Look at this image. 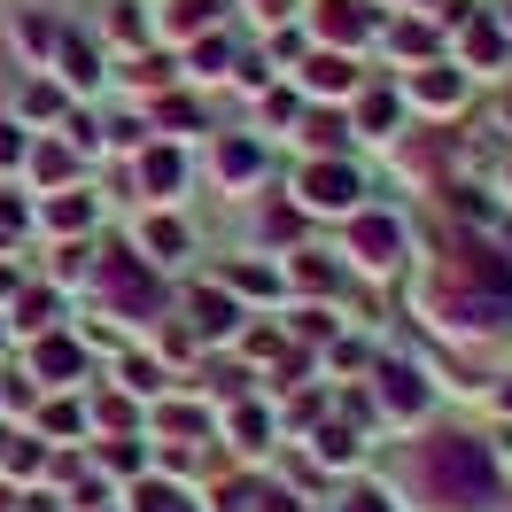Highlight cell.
Masks as SVG:
<instances>
[{
  "label": "cell",
  "mask_w": 512,
  "mask_h": 512,
  "mask_svg": "<svg viewBox=\"0 0 512 512\" xmlns=\"http://www.w3.org/2000/svg\"><path fill=\"white\" fill-rule=\"evenodd\" d=\"M280 435V412L264 404V396H241V404H225V443L241 450V458H264Z\"/></svg>",
  "instance_id": "obj_17"
},
{
  "label": "cell",
  "mask_w": 512,
  "mask_h": 512,
  "mask_svg": "<svg viewBox=\"0 0 512 512\" xmlns=\"http://www.w3.org/2000/svg\"><path fill=\"white\" fill-rule=\"evenodd\" d=\"M0 412H39V388H32V373L0 381Z\"/></svg>",
  "instance_id": "obj_46"
},
{
  "label": "cell",
  "mask_w": 512,
  "mask_h": 512,
  "mask_svg": "<svg viewBox=\"0 0 512 512\" xmlns=\"http://www.w3.org/2000/svg\"><path fill=\"white\" fill-rule=\"evenodd\" d=\"M381 39L396 47V55H404V63H435V55H443V39L427 32L419 16H396V24H381Z\"/></svg>",
  "instance_id": "obj_35"
},
{
  "label": "cell",
  "mask_w": 512,
  "mask_h": 512,
  "mask_svg": "<svg viewBox=\"0 0 512 512\" xmlns=\"http://www.w3.org/2000/svg\"><path fill=\"white\" fill-rule=\"evenodd\" d=\"M148 32H156V16H140V0H117V16H109V39L140 55V47H148Z\"/></svg>",
  "instance_id": "obj_39"
},
{
  "label": "cell",
  "mask_w": 512,
  "mask_h": 512,
  "mask_svg": "<svg viewBox=\"0 0 512 512\" xmlns=\"http://www.w3.org/2000/svg\"><path fill=\"white\" fill-rule=\"evenodd\" d=\"M24 288V272H16V264H8V256H0V303H8V295Z\"/></svg>",
  "instance_id": "obj_50"
},
{
  "label": "cell",
  "mask_w": 512,
  "mask_h": 512,
  "mask_svg": "<svg viewBox=\"0 0 512 512\" xmlns=\"http://www.w3.org/2000/svg\"><path fill=\"white\" fill-rule=\"evenodd\" d=\"M233 342H241V357H249V365H264V357H288V334H280V326H241Z\"/></svg>",
  "instance_id": "obj_40"
},
{
  "label": "cell",
  "mask_w": 512,
  "mask_h": 512,
  "mask_svg": "<svg viewBox=\"0 0 512 512\" xmlns=\"http://www.w3.org/2000/svg\"><path fill=\"white\" fill-rule=\"evenodd\" d=\"M210 171H218V187H225V194H249L256 179H264V132H218Z\"/></svg>",
  "instance_id": "obj_13"
},
{
  "label": "cell",
  "mask_w": 512,
  "mask_h": 512,
  "mask_svg": "<svg viewBox=\"0 0 512 512\" xmlns=\"http://www.w3.org/2000/svg\"><path fill=\"white\" fill-rule=\"evenodd\" d=\"M450 63L458 70H505L512 63V32L497 8H466L458 24H450Z\"/></svg>",
  "instance_id": "obj_7"
},
{
  "label": "cell",
  "mask_w": 512,
  "mask_h": 512,
  "mask_svg": "<svg viewBox=\"0 0 512 512\" xmlns=\"http://www.w3.org/2000/svg\"><path fill=\"white\" fill-rule=\"evenodd\" d=\"M288 288L295 295H334V288H342V272H334L319 249H288Z\"/></svg>",
  "instance_id": "obj_34"
},
{
  "label": "cell",
  "mask_w": 512,
  "mask_h": 512,
  "mask_svg": "<svg viewBox=\"0 0 512 512\" xmlns=\"http://www.w3.org/2000/svg\"><path fill=\"white\" fill-rule=\"evenodd\" d=\"M311 32H319V47L357 55L365 39H381V16H373V0H311Z\"/></svg>",
  "instance_id": "obj_10"
},
{
  "label": "cell",
  "mask_w": 512,
  "mask_h": 512,
  "mask_svg": "<svg viewBox=\"0 0 512 512\" xmlns=\"http://www.w3.org/2000/svg\"><path fill=\"white\" fill-rule=\"evenodd\" d=\"M24 171H32V187L63 194V187H70V171H78V148H70L63 132H55V140H39L32 156H24Z\"/></svg>",
  "instance_id": "obj_26"
},
{
  "label": "cell",
  "mask_w": 512,
  "mask_h": 512,
  "mask_svg": "<svg viewBox=\"0 0 512 512\" xmlns=\"http://www.w3.org/2000/svg\"><path fill=\"white\" fill-rule=\"evenodd\" d=\"M63 140L78 148V156H101V148H109V140H101V125L86 117V109H70V117H63Z\"/></svg>",
  "instance_id": "obj_44"
},
{
  "label": "cell",
  "mask_w": 512,
  "mask_h": 512,
  "mask_svg": "<svg viewBox=\"0 0 512 512\" xmlns=\"http://www.w3.org/2000/svg\"><path fill=\"white\" fill-rule=\"evenodd\" d=\"M125 512H202V505H187V489H179V481L140 474V481L125 489Z\"/></svg>",
  "instance_id": "obj_33"
},
{
  "label": "cell",
  "mask_w": 512,
  "mask_h": 512,
  "mask_svg": "<svg viewBox=\"0 0 512 512\" xmlns=\"http://www.w3.org/2000/svg\"><path fill=\"white\" fill-rule=\"evenodd\" d=\"M86 427H94V419H86V404H78V396H55V404H39V443H78V435H86Z\"/></svg>",
  "instance_id": "obj_32"
},
{
  "label": "cell",
  "mask_w": 512,
  "mask_h": 512,
  "mask_svg": "<svg viewBox=\"0 0 512 512\" xmlns=\"http://www.w3.org/2000/svg\"><path fill=\"white\" fill-rule=\"evenodd\" d=\"M218 16H225V0H163V8H156V32L187 47V39L218 32Z\"/></svg>",
  "instance_id": "obj_24"
},
{
  "label": "cell",
  "mask_w": 512,
  "mask_h": 512,
  "mask_svg": "<svg viewBox=\"0 0 512 512\" xmlns=\"http://www.w3.org/2000/svg\"><path fill=\"white\" fill-rule=\"evenodd\" d=\"M373 412H381V427H419L435 412V381L419 373L412 357H381L373 365Z\"/></svg>",
  "instance_id": "obj_6"
},
{
  "label": "cell",
  "mask_w": 512,
  "mask_h": 512,
  "mask_svg": "<svg viewBox=\"0 0 512 512\" xmlns=\"http://www.w3.org/2000/svg\"><path fill=\"white\" fill-rule=\"evenodd\" d=\"M63 117H70V94L55 78H32V86L16 94V125H63Z\"/></svg>",
  "instance_id": "obj_29"
},
{
  "label": "cell",
  "mask_w": 512,
  "mask_h": 512,
  "mask_svg": "<svg viewBox=\"0 0 512 512\" xmlns=\"http://www.w3.org/2000/svg\"><path fill=\"white\" fill-rule=\"evenodd\" d=\"M94 466H101V474H117V481H140V474H148V435H101Z\"/></svg>",
  "instance_id": "obj_30"
},
{
  "label": "cell",
  "mask_w": 512,
  "mask_h": 512,
  "mask_svg": "<svg viewBox=\"0 0 512 512\" xmlns=\"http://www.w3.org/2000/svg\"><path fill=\"white\" fill-rule=\"evenodd\" d=\"M179 78H187V70L171 63V55H156V47H140V55L125 63V86H132V94H148V101L179 94Z\"/></svg>",
  "instance_id": "obj_25"
},
{
  "label": "cell",
  "mask_w": 512,
  "mask_h": 512,
  "mask_svg": "<svg viewBox=\"0 0 512 512\" xmlns=\"http://www.w3.org/2000/svg\"><path fill=\"white\" fill-rule=\"evenodd\" d=\"M117 388H125V396H163V388H171V373H163L156 357L125 350V357H117Z\"/></svg>",
  "instance_id": "obj_36"
},
{
  "label": "cell",
  "mask_w": 512,
  "mask_h": 512,
  "mask_svg": "<svg viewBox=\"0 0 512 512\" xmlns=\"http://www.w3.org/2000/svg\"><path fill=\"white\" fill-rule=\"evenodd\" d=\"M342 256L373 280H396L412 264V225L396 210H357V218H342Z\"/></svg>",
  "instance_id": "obj_4"
},
{
  "label": "cell",
  "mask_w": 512,
  "mask_h": 512,
  "mask_svg": "<svg viewBox=\"0 0 512 512\" xmlns=\"http://www.w3.org/2000/svg\"><path fill=\"white\" fill-rule=\"evenodd\" d=\"M303 218H357L365 210V179H357L350 156H311L295 171V194H288Z\"/></svg>",
  "instance_id": "obj_5"
},
{
  "label": "cell",
  "mask_w": 512,
  "mask_h": 512,
  "mask_svg": "<svg viewBox=\"0 0 512 512\" xmlns=\"http://www.w3.org/2000/svg\"><path fill=\"white\" fill-rule=\"evenodd\" d=\"M148 117H156L163 132H179V140H187V132H210V125H202V101H194V94H163Z\"/></svg>",
  "instance_id": "obj_38"
},
{
  "label": "cell",
  "mask_w": 512,
  "mask_h": 512,
  "mask_svg": "<svg viewBox=\"0 0 512 512\" xmlns=\"http://www.w3.org/2000/svg\"><path fill=\"white\" fill-rule=\"evenodd\" d=\"M86 288H94L101 319H125V326H156V319H171V288H163V272H156L140 249H132V241H109V249H94V264H86Z\"/></svg>",
  "instance_id": "obj_3"
},
{
  "label": "cell",
  "mask_w": 512,
  "mask_h": 512,
  "mask_svg": "<svg viewBox=\"0 0 512 512\" xmlns=\"http://www.w3.org/2000/svg\"><path fill=\"white\" fill-rule=\"evenodd\" d=\"M334 512H404V505L388 497L381 481H350V489H342V505H334Z\"/></svg>",
  "instance_id": "obj_41"
},
{
  "label": "cell",
  "mask_w": 512,
  "mask_h": 512,
  "mask_svg": "<svg viewBox=\"0 0 512 512\" xmlns=\"http://www.w3.org/2000/svg\"><path fill=\"white\" fill-rule=\"evenodd\" d=\"M171 311H179V326L194 334V350H218V342L241 334V295L233 288H187Z\"/></svg>",
  "instance_id": "obj_8"
},
{
  "label": "cell",
  "mask_w": 512,
  "mask_h": 512,
  "mask_svg": "<svg viewBox=\"0 0 512 512\" xmlns=\"http://www.w3.org/2000/svg\"><path fill=\"white\" fill-rule=\"evenodd\" d=\"M303 458H311L319 474H350L357 458H365V435H357L350 419H319V427H311V450H303Z\"/></svg>",
  "instance_id": "obj_23"
},
{
  "label": "cell",
  "mask_w": 512,
  "mask_h": 512,
  "mask_svg": "<svg viewBox=\"0 0 512 512\" xmlns=\"http://www.w3.org/2000/svg\"><path fill=\"white\" fill-rule=\"evenodd\" d=\"M210 404H187V396H163L156 412H148V435L156 443H210Z\"/></svg>",
  "instance_id": "obj_21"
},
{
  "label": "cell",
  "mask_w": 512,
  "mask_h": 512,
  "mask_svg": "<svg viewBox=\"0 0 512 512\" xmlns=\"http://www.w3.org/2000/svg\"><path fill=\"white\" fill-rule=\"evenodd\" d=\"M218 288L249 295V303H280V295H288V272H272V264H225Z\"/></svg>",
  "instance_id": "obj_28"
},
{
  "label": "cell",
  "mask_w": 512,
  "mask_h": 512,
  "mask_svg": "<svg viewBox=\"0 0 512 512\" xmlns=\"http://www.w3.org/2000/svg\"><path fill=\"white\" fill-rule=\"evenodd\" d=\"M47 70H55V86H63V94H101V78H109V70H101V47H94V39H78V32L55 39Z\"/></svg>",
  "instance_id": "obj_15"
},
{
  "label": "cell",
  "mask_w": 512,
  "mask_h": 512,
  "mask_svg": "<svg viewBox=\"0 0 512 512\" xmlns=\"http://www.w3.org/2000/svg\"><path fill=\"white\" fill-rule=\"evenodd\" d=\"M132 249L148 256L156 272H171V264H187V256H194V233L171 218V210H148V218L132 225Z\"/></svg>",
  "instance_id": "obj_16"
},
{
  "label": "cell",
  "mask_w": 512,
  "mask_h": 512,
  "mask_svg": "<svg viewBox=\"0 0 512 512\" xmlns=\"http://www.w3.org/2000/svg\"><path fill=\"white\" fill-rule=\"evenodd\" d=\"M55 39H63V24H55V16H39V8H24V16H16V47H24L32 63H47V55H55Z\"/></svg>",
  "instance_id": "obj_37"
},
{
  "label": "cell",
  "mask_w": 512,
  "mask_h": 512,
  "mask_svg": "<svg viewBox=\"0 0 512 512\" xmlns=\"http://www.w3.org/2000/svg\"><path fill=\"white\" fill-rule=\"evenodd\" d=\"M0 474H16V481L47 474V443H39L32 427H0Z\"/></svg>",
  "instance_id": "obj_27"
},
{
  "label": "cell",
  "mask_w": 512,
  "mask_h": 512,
  "mask_svg": "<svg viewBox=\"0 0 512 512\" xmlns=\"http://www.w3.org/2000/svg\"><path fill=\"white\" fill-rule=\"evenodd\" d=\"M233 78H241V94H264V86L280 78V63H272V55H233Z\"/></svg>",
  "instance_id": "obj_42"
},
{
  "label": "cell",
  "mask_w": 512,
  "mask_h": 512,
  "mask_svg": "<svg viewBox=\"0 0 512 512\" xmlns=\"http://www.w3.org/2000/svg\"><path fill=\"white\" fill-rule=\"evenodd\" d=\"M350 125H357V140H381V148H396V140H404V94L365 78V86L350 94Z\"/></svg>",
  "instance_id": "obj_12"
},
{
  "label": "cell",
  "mask_w": 512,
  "mask_h": 512,
  "mask_svg": "<svg viewBox=\"0 0 512 512\" xmlns=\"http://www.w3.org/2000/svg\"><path fill=\"white\" fill-rule=\"evenodd\" d=\"M194 78V86H210V78H225L233 70V39L225 32H202V39H187V63H179Z\"/></svg>",
  "instance_id": "obj_31"
},
{
  "label": "cell",
  "mask_w": 512,
  "mask_h": 512,
  "mask_svg": "<svg viewBox=\"0 0 512 512\" xmlns=\"http://www.w3.org/2000/svg\"><path fill=\"white\" fill-rule=\"evenodd\" d=\"M295 140H303L311 156H350L357 125H350V109H319V101H303V109H295Z\"/></svg>",
  "instance_id": "obj_19"
},
{
  "label": "cell",
  "mask_w": 512,
  "mask_h": 512,
  "mask_svg": "<svg viewBox=\"0 0 512 512\" xmlns=\"http://www.w3.org/2000/svg\"><path fill=\"white\" fill-rule=\"evenodd\" d=\"M264 109H256V117H264V125H295V109H303V94H295V86H264Z\"/></svg>",
  "instance_id": "obj_43"
},
{
  "label": "cell",
  "mask_w": 512,
  "mask_h": 512,
  "mask_svg": "<svg viewBox=\"0 0 512 512\" xmlns=\"http://www.w3.org/2000/svg\"><path fill=\"white\" fill-rule=\"evenodd\" d=\"M412 489L427 505H443V512H497L505 505V474H497V458H489L474 435H435V443H419Z\"/></svg>",
  "instance_id": "obj_2"
},
{
  "label": "cell",
  "mask_w": 512,
  "mask_h": 512,
  "mask_svg": "<svg viewBox=\"0 0 512 512\" xmlns=\"http://www.w3.org/2000/svg\"><path fill=\"white\" fill-rule=\"evenodd\" d=\"M505 202H512V156H505Z\"/></svg>",
  "instance_id": "obj_52"
},
{
  "label": "cell",
  "mask_w": 512,
  "mask_h": 512,
  "mask_svg": "<svg viewBox=\"0 0 512 512\" xmlns=\"http://www.w3.org/2000/svg\"><path fill=\"white\" fill-rule=\"evenodd\" d=\"M466 78H474V70H458L450 55L412 63V70H404V109H419V117H450V109H466Z\"/></svg>",
  "instance_id": "obj_9"
},
{
  "label": "cell",
  "mask_w": 512,
  "mask_h": 512,
  "mask_svg": "<svg viewBox=\"0 0 512 512\" xmlns=\"http://www.w3.org/2000/svg\"><path fill=\"white\" fill-rule=\"evenodd\" d=\"M132 187L148 194V202H179V187H187V156H179L171 140H148V148L132 156Z\"/></svg>",
  "instance_id": "obj_14"
},
{
  "label": "cell",
  "mask_w": 512,
  "mask_h": 512,
  "mask_svg": "<svg viewBox=\"0 0 512 512\" xmlns=\"http://www.w3.org/2000/svg\"><path fill=\"white\" fill-rule=\"evenodd\" d=\"M0 350H8V319H0Z\"/></svg>",
  "instance_id": "obj_53"
},
{
  "label": "cell",
  "mask_w": 512,
  "mask_h": 512,
  "mask_svg": "<svg viewBox=\"0 0 512 512\" xmlns=\"http://www.w3.org/2000/svg\"><path fill=\"white\" fill-rule=\"evenodd\" d=\"M497 412H505V419H512V381H505V388H497Z\"/></svg>",
  "instance_id": "obj_51"
},
{
  "label": "cell",
  "mask_w": 512,
  "mask_h": 512,
  "mask_svg": "<svg viewBox=\"0 0 512 512\" xmlns=\"http://www.w3.org/2000/svg\"><path fill=\"white\" fill-rule=\"evenodd\" d=\"M249 16L264 24V32H280V24H295L303 8H295V0H249Z\"/></svg>",
  "instance_id": "obj_47"
},
{
  "label": "cell",
  "mask_w": 512,
  "mask_h": 512,
  "mask_svg": "<svg viewBox=\"0 0 512 512\" xmlns=\"http://www.w3.org/2000/svg\"><path fill=\"white\" fill-rule=\"evenodd\" d=\"M256 489H264V481H225V489H218V512H256Z\"/></svg>",
  "instance_id": "obj_48"
},
{
  "label": "cell",
  "mask_w": 512,
  "mask_h": 512,
  "mask_svg": "<svg viewBox=\"0 0 512 512\" xmlns=\"http://www.w3.org/2000/svg\"><path fill=\"white\" fill-rule=\"evenodd\" d=\"M412 311L450 342H489L512 326V249H489L450 225L443 249L412 272Z\"/></svg>",
  "instance_id": "obj_1"
},
{
  "label": "cell",
  "mask_w": 512,
  "mask_h": 512,
  "mask_svg": "<svg viewBox=\"0 0 512 512\" xmlns=\"http://www.w3.org/2000/svg\"><path fill=\"white\" fill-rule=\"evenodd\" d=\"M24 156H32V132L16 117H0V171H24Z\"/></svg>",
  "instance_id": "obj_45"
},
{
  "label": "cell",
  "mask_w": 512,
  "mask_h": 512,
  "mask_svg": "<svg viewBox=\"0 0 512 512\" xmlns=\"http://www.w3.org/2000/svg\"><path fill=\"white\" fill-rule=\"evenodd\" d=\"M16 512H70V505L55 497V489H24V497H16Z\"/></svg>",
  "instance_id": "obj_49"
},
{
  "label": "cell",
  "mask_w": 512,
  "mask_h": 512,
  "mask_svg": "<svg viewBox=\"0 0 512 512\" xmlns=\"http://www.w3.org/2000/svg\"><path fill=\"white\" fill-rule=\"evenodd\" d=\"M39 225H47V233H63V241H86V233L101 225V194H94V187H63V194H47Z\"/></svg>",
  "instance_id": "obj_20"
},
{
  "label": "cell",
  "mask_w": 512,
  "mask_h": 512,
  "mask_svg": "<svg viewBox=\"0 0 512 512\" xmlns=\"http://www.w3.org/2000/svg\"><path fill=\"white\" fill-rule=\"evenodd\" d=\"M0 319H8V334H32L39 342V334H55V319H63V288H55V280H47V288H16Z\"/></svg>",
  "instance_id": "obj_22"
},
{
  "label": "cell",
  "mask_w": 512,
  "mask_h": 512,
  "mask_svg": "<svg viewBox=\"0 0 512 512\" xmlns=\"http://www.w3.org/2000/svg\"><path fill=\"white\" fill-rule=\"evenodd\" d=\"M32 381L78 388V381H86V342H78V334H39V342H32Z\"/></svg>",
  "instance_id": "obj_18"
},
{
  "label": "cell",
  "mask_w": 512,
  "mask_h": 512,
  "mask_svg": "<svg viewBox=\"0 0 512 512\" xmlns=\"http://www.w3.org/2000/svg\"><path fill=\"white\" fill-rule=\"evenodd\" d=\"M357 86H365V70H357L342 47H311V55L295 63V94L303 101H350Z\"/></svg>",
  "instance_id": "obj_11"
}]
</instances>
